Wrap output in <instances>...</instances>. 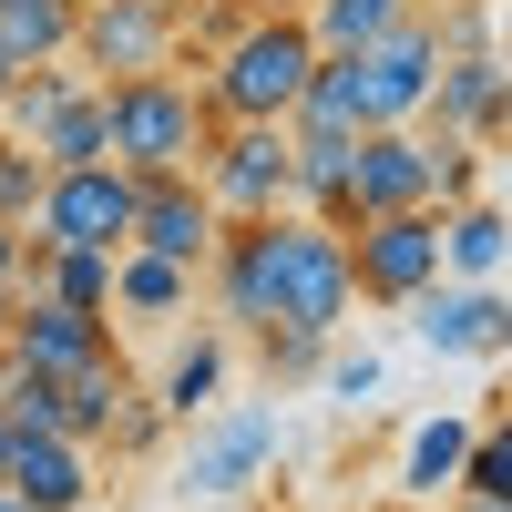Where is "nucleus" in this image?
Here are the masks:
<instances>
[{"instance_id":"nucleus-1","label":"nucleus","mask_w":512,"mask_h":512,"mask_svg":"<svg viewBox=\"0 0 512 512\" xmlns=\"http://www.w3.org/2000/svg\"><path fill=\"white\" fill-rule=\"evenodd\" d=\"M205 287H216L226 328H297V338H338L359 308L349 287V236L277 205V216H226L216 246H205Z\"/></svg>"},{"instance_id":"nucleus-2","label":"nucleus","mask_w":512,"mask_h":512,"mask_svg":"<svg viewBox=\"0 0 512 512\" xmlns=\"http://www.w3.org/2000/svg\"><path fill=\"white\" fill-rule=\"evenodd\" d=\"M308 72H318V41L297 11H246L236 41H216L205 52V113L216 123H287V103L308 93Z\"/></svg>"},{"instance_id":"nucleus-3","label":"nucleus","mask_w":512,"mask_h":512,"mask_svg":"<svg viewBox=\"0 0 512 512\" xmlns=\"http://www.w3.org/2000/svg\"><path fill=\"white\" fill-rule=\"evenodd\" d=\"M93 93H103V144L123 175H195L216 113L185 72H123V82H93Z\"/></svg>"},{"instance_id":"nucleus-4","label":"nucleus","mask_w":512,"mask_h":512,"mask_svg":"<svg viewBox=\"0 0 512 512\" xmlns=\"http://www.w3.org/2000/svg\"><path fill=\"white\" fill-rule=\"evenodd\" d=\"M277 451H287L277 400H216V410H195V420H185L175 492H185V502H246L256 482L277 472Z\"/></svg>"},{"instance_id":"nucleus-5","label":"nucleus","mask_w":512,"mask_h":512,"mask_svg":"<svg viewBox=\"0 0 512 512\" xmlns=\"http://www.w3.org/2000/svg\"><path fill=\"white\" fill-rule=\"evenodd\" d=\"M431 277H441V205H400V216L349 226V287L369 308H410Z\"/></svg>"},{"instance_id":"nucleus-6","label":"nucleus","mask_w":512,"mask_h":512,"mask_svg":"<svg viewBox=\"0 0 512 512\" xmlns=\"http://www.w3.org/2000/svg\"><path fill=\"white\" fill-rule=\"evenodd\" d=\"M287 175H297L287 164V123H216L205 154H195V185H205L216 216H277Z\"/></svg>"},{"instance_id":"nucleus-7","label":"nucleus","mask_w":512,"mask_h":512,"mask_svg":"<svg viewBox=\"0 0 512 512\" xmlns=\"http://www.w3.org/2000/svg\"><path fill=\"white\" fill-rule=\"evenodd\" d=\"M134 236V175L123 164H52L31 205V246H123Z\"/></svg>"},{"instance_id":"nucleus-8","label":"nucleus","mask_w":512,"mask_h":512,"mask_svg":"<svg viewBox=\"0 0 512 512\" xmlns=\"http://www.w3.org/2000/svg\"><path fill=\"white\" fill-rule=\"evenodd\" d=\"M431 72H441V21H431V0H420V11L390 21L369 52H349L359 123H420V103H431Z\"/></svg>"},{"instance_id":"nucleus-9","label":"nucleus","mask_w":512,"mask_h":512,"mask_svg":"<svg viewBox=\"0 0 512 512\" xmlns=\"http://www.w3.org/2000/svg\"><path fill=\"white\" fill-rule=\"evenodd\" d=\"M400 205H441V164L420 123H359L349 144V226L359 216H400Z\"/></svg>"},{"instance_id":"nucleus-10","label":"nucleus","mask_w":512,"mask_h":512,"mask_svg":"<svg viewBox=\"0 0 512 512\" xmlns=\"http://www.w3.org/2000/svg\"><path fill=\"white\" fill-rule=\"evenodd\" d=\"M82 82H123V72H175V21L144 0H82L72 11V52Z\"/></svg>"},{"instance_id":"nucleus-11","label":"nucleus","mask_w":512,"mask_h":512,"mask_svg":"<svg viewBox=\"0 0 512 512\" xmlns=\"http://www.w3.org/2000/svg\"><path fill=\"white\" fill-rule=\"evenodd\" d=\"M410 328H420V349H441V359H502L512 349V297L472 287V277H431L410 297Z\"/></svg>"},{"instance_id":"nucleus-12","label":"nucleus","mask_w":512,"mask_h":512,"mask_svg":"<svg viewBox=\"0 0 512 512\" xmlns=\"http://www.w3.org/2000/svg\"><path fill=\"white\" fill-rule=\"evenodd\" d=\"M103 349H113V318L62 308V297H41V287H21V297H11V338H0V359H11V369L72 379L82 359H103Z\"/></svg>"},{"instance_id":"nucleus-13","label":"nucleus","mask_w":512,"mask_h":512,"mask_svg":"<svg viewBox=\"0 0 512 512\" xmlns=\"http://www.w3.org/2000/svg\"><path fill=\"white\" fill-rule=\"evenodd\" d=\"M0 492H21L31 512H93L103 472L72 431H11V461H0Z\"/></svg>"},{"instance_id":"nucleus-14","label":"nucleus","mask_w":512,"mask_h":512,"mask_svg":"<svg viewBox=\"0 0 512 512\" xmlns=\"http://www.w3.org/2000/svg\"><path fill=\"white\" fill-rule=\"evenodd\" d=\"M216 205H205L195 175H134V236L123 246H144V256H175V267H205V246H216Z\"/></svg>"},{"instance_id":"nucleus-15","label":"nucleus","mask_w":512,"mask_h":512,"mask_svg":"<svg viewBox=\"0 0 512 512\" xmlns=\"http://www.w3.org/2000/svg\"><path fill=\"white\" fill-rule=\"evenodd\" d=\"M185 308H195V267L144 256V246L113 256V318H123V328H164V318H185Z\"/></svg>"},{"instance_id":"nucleus-16","label":"nucleus","mask_w":512,"mask_h":512,"mask_svg":"<svg viewBox=\"0 0 512 512\" xmlns=\"http://www.w3.org/2000/svg\"><path fill=\"white\" fill-rule=\"evenodd\" d=\"M502 256H512V226L492 195H461L441 205V277H472V287H502Z\"/></svg>"},{"instance_id":"nucleus-17","label":"nucleus","mask_w":512,"mask_h":512,"mask_svg":"<svg viewBox=\"0 0 512 512\" xmlns=\"http://www.w3.org/2000/svg\"><path fill=\"white\" fill-rule=\"evenodd\" d=\"M52 390H62V431H72L82 451H103V431H113V410L134 400L144 379H134V359H123V349H103V359H82L72 379H52Z\"/></svg>"},{"instance_id":"nucleus-18","label":"nucleus","mask_w":512,"mask_h":512,"mask_svg":"<svg viewBox=\"0 0 512 512\" xmlns=\"http://www.w3.org/2000/svg\"><path fill=\"white\" fill-rule=\"evenodd\" d=\"M226 359H236V349H226V328H195L185 349L164 359V379H154L144 400H154L164 420H195V410H216V400H226Z\"/></svg>"},{"instance_id":"nucleus-19","label":"nucleus","mask_w":512,"mask_h":512,"mask_svg":"<svg viewBox=\"0 0 512 512\" xmlns=\"http://www.w3.org/2000/svg\"><path fill=\"white\" fill-rule=\"evenodd\" d=\"M113 256H123V246H31V277H21V287L62 297V308L113 318Z\"/></svg>"},{"instance_id":"nucleus-20","label":"nucleus","mask_w":512,"mask_h":512,"mask_svg":"<svg viewBox=\"0 0 512 512\" xmlns=\"http://www.w3.org/2000/svg\"><path fill=\"white\" fill-rule=\"evenodd\" d=\"M472 431H482V420H461V410L420 420V431L400 441V502H441V492L461 482V451H472Z\"/></svg>"},{"instance_id":"nucleus-21","label":"nucleus","mask_w":512,"mask_h":512,"mask_svg":"<svg viewBox=\"0 0 512 512\" xmlns=\"http://www.w3.org/2000/svg\"><path fill=\"white\" fill-rule=\"evenodd\" d=\"M410 11H420V0H308L297 21H308L318 52H369V41L390 31V21H410Z\"/></svg>"},{"instance_id":"nucleus-22","label":"nucleus","mask_w":512,"mask_h":512,"mask_svg":"<svg viewBox=\"0 0 512 512\" xmlns=\"http://www.w3.org/2000/svg\"><path fill=\"white\" fill-rule=\"evenodd\" d=\"M82 0H0V52L11 62H62Z\"/></svg>"},{"instance_id":"nucleus-23","label":"nucleus","mask_w":512,"mask_h":512,"mask_svg":"<svg viewBox=\"0 0 512 512\" xmlns=\"http://www.w3.org/2000/svg\"><path fill=\"white\" fill-rule=\"evenodd\" d=\"M31 154H41V164H113V144H103V93H93V82H82L52 123H41Z\"/></svg>"},{"instance_id":"nucleus-24","label":"nucleus","mask_w":512,"mask_h":512,"mask_svg":"<svg viewBox=\"0 0 512 512\" xmlns=\"http://www.w3.org/2000/svg\"><path fill=\"white\" fill-rule=\"evenodd\" d=\"M41 175H52V164H41L21 134H0V226H31V205H41Z\"/></svg>"},{"instance_id":"nucleus-25","label":"nucleus","mask_w":512,"mask_h":512,"mask_svg":"<svg viewBox=\"0 0 512 512\" xmlns=\"http://www.w3.org/2000/svg\"><path fill=\"white\" fill-rule=\"evenodd\" d=\"M308 379H318L328 400H349V410H359V400H379V349H338V338H328Z\"/></svg>"},{"instance_id":"nucleus-26","label":"nucleus","mask_w":512,"mask_h":512,"mask_svg":"<svg viewBox=\"0 0 512 512\" xmlns=\"http://www.w3.org/2000/svg\"><path fill=\"white\" fill-rule=\"evenodd\" d=\"M451 492H492V502H512V441H502V420H482L472 431V451H461V482Z\"/></svg>"},{"instance_id":"nucleus-27","label":"nucleus","mask_w":512,"mask_h":512,"mask_svg":"<svg viewBox=\"0 0 512 512\" xmlns=\"http://www.w3.org/2000/svg\"><path fill=\"white\" fill-rule=\"evenodd\" d=\"M154 441H164V410H154V400L134 390V400H123V410H113V431H103V451H123V461H144Z\"/></svg>"},{"instance_id":"nucleus-28","label":"nucleus","mask_w":512,"mask_h":512,"mask_svg":"<svg viewBox=\"0 0 512 512\" xmlns=\"http://www.w3.org/2000/svg\"><path fill=\"white\" fill-rule=\"evenodd\" d=\"M21 277H31V226H0V287L21 297Z\"/></svg>"},{"instance_id":"nucleus-29","label":"nucleus","mask_w":512,"mask_h":512,"mask_svg":"<svg viewBox=\"0 0 512 512\" xmlns=\"http://www.w3.org/2000/svg\"><path fill=\"white\" fill-rule=\"evenodd\" d=\"M431 512H512V502H492V492H441Z\"/></svg>"},{"instance_id":"nucleus-30","label":"nucleus","mask_w":512,"mask_h":512,"mask_svg":"<svg viewBox=\"0 0 512 512\" xmlns=\"http://www.w3.org/2000/svg\"><path fill=\"white\" fill-rule=\"evenodd\" d=\"M144 11H164V21H185V11H195V0H144Z\"/></svg>"},{"instance_id":"nucleus-31","label":"nucleus","mask_w":512,"mask_h":512,"mask_svg":"<svg viewBox=\"0 0 512 512\" xmlns=\"http://www.w3.org/2000/svg\"><path fill=\"white\" fill-rule=\"evenodd\" d=\"M246 11H308V0H246Z\"/></svg>"},{"instance_id":"nucleus-32","label":"nucleus","mask_w":512,"mask_h":512,"mask_svg":"<svg viewBox=\"0 0 512 512\" xmlns=\"http://www.w3.org/2000/svg\"><path fill=\"white\" fill-rule=\"evenodd\" d=\"M0 338H11V287H0Z\"/></svg>"},{"instance_id":"nucleus-33","label":"nucleus","mask_w":512,"mask_h":512,"mask_svg":"<svg viewBox=\"0 0 512 512\" xmlns=\"http://www.w3.org/2000/svg\"><path fill=\"white\" fill-rule=\"evenodd\" d=\"M11 72H21V62H11V52H0V93H11Z\"/></svg>"},{"instance_id":"nucleus-34","label":"nucleus","mask_w":512,"mask_h":512,"mask_svg":"<svg viewBox=\"0 0 512 512\" xmlns=\"http://www.w3.org/2000/svg\"><path fill=\"white\" fill-rule=\"evenodd\" d=\"M0 461H11V420H0Z\"/></svg>"},{"instance_id":"nucleus-35","label":"nucleus","mask_w":512,"mask_h":512,"mask_svg":"<svg viewBox=\"0 0 512 512\" xmlns=\"http://www.w3.org/2000/svg\"><path fill=\"white\" fill-rule=\"evenodd\" d=\"M400 512H431V502H400Z\"/></svg>"}]
</instances>
